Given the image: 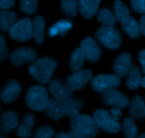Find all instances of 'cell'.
I'll list each match as a JSON object with an SVG mask.
<instances>
[{
	"mask_svg": "<svg viewBox=\"0 0 145 138\" xmlns=\"http://www.w3.org/2000/svg\"><path fill=\"white\" fill-rule=\"evenodd\" d=\"M57 63L54 59L44 57L33 61L28 67L30 76L41 84L50 83Z\"/></svg>",
	"mask_w": 145,
	"mask_h": 138,
	"instance_id": "6da1fadb",
	"label": "cell"
},
{
	"mask_svg": "<svg viewBox=\"0 0 145 138\" xmlns=\"http://www.w3.org/2000/svg\"><path fill=\"white\" fill-rule=\"evenodd\" d=\"M45 116L53 120H59L65 116L62 102L55 99H49L44 110Z\"/></svg>",
	"mask_w": 145,
	"mask_h": 138,
	"instance_id": "e0dca14e",
	"label": "cell"
},
{
	"mask_svg": "<svg viewBox=\"0 0 145 138\" xmlns=\"http://www.w3.org/2000/svg\"><path fill=\"white\" fill-rule=\"evenodd\" d=\"M72 26L73 25H72V23L70 20H59L56 24H53L50 28L48 35L52 38L56 36V35L64 36L72 28Z\"/></svg>",
	"mask_w": 145,
	"mask_h": 138,
	"instance_id": "cb8c5ba5",
	"label": "cell"
},
{
	"mask_svg": "<svg viewBox=\"0 0 145 138\" xmlns=\"http://www.w3.org/2000/svg\"><path fill=\"white\" fill-rule=\"evenodd\" d=\"M113 14L118 22H121L125 18L130 15V9L120 1H115L113 3Z\"/></svg>",
	"mask_w": 145,
	"mask_h": 138,
	"instance_id": "f546056e",
	"label": "cell"
},
{
	"mask_svg": "<svg viewBox=\"0 0 145 138\" xmlns=\"http://www.w3.org/2000/svg\"><path fill=\"white\" fill-rule=\"evenodd\" d=\"M61 10L69 18L75 17L78 11L77 0H61Z\"/></svg>",
	"mask_w": 145,
	"mask_h": 138,
	"instance_id": "f1b7e54d",
	"label": "cell"
},
{
	"mask_svg": "<svg viewBox=\"0 0 145 138\" xmlns=\"http://www.w3.org/2000/svg\"><path fill=\"white\" fill-rule=\"evenodd\" d=\"M99 128L111 134H116L120 130L121 126L118 121L112 117L111 114L104 109H97L93 113Z\"/></svg>",
	"mask_w": 145,
	"mask_h": 138,
	"instance_id": "8992f818",
	"label": "cell"
},
{
	"mask_svg": "<svg viewBox=\"0 0 145 138\" xmlns=\"http://www.w3.org/2000/svg\"><path fill=\"white\" fill-rule=\"evenodd\" d=\"M49 91L54 99L60 101L72 97L73 91L71 90L66 84H63L58 79H54L50 82Z\"/></svg>",
	"mask_w": 145,
	"mask_h": 138,
	"instance_id": "7c38bea8",
	"label": "cell"
},
{
	"mask_svg": "<svg viewBox=\"0 0 145 138\" xmlns=\"http://www.w3.org/2000/svg\"><path fill=\"white\" fill-rule=\"evenodd\" d=\"M120 108L118 107H113V109L110 111V114H111L112 117L115 119L116 120L118 121L120 119V118L122 117V113L121 111H120Z\"/></svg>",
	"mask_w": 145,
	"mask_h": 138,
	"instance_id": "8d00e7d4",
	"label": "cell"
},
{
	"mask_svg": "<svg viewBox=\"0 0 145 138\" xmlns=\"http://www.w3.org/2000/svg\"><path fill=\"white\" fill-rule=\"evenodd\" d=\"M55 135V130L52 127L45 126L38 128L34 133L35 138H50L52 137Z\"/></svg>",
	"mask_w": 145,
	"mask_h": 138,
	"instance_id": "1f68e13d",
	"label": "cell"
},
{
	"mask_svg": "<svg viewBox=\"0 0 145 138\" xmlns=\"http://www.w3.org/2000/svg\"><path fill=\"white\" fill-rule=\"evenodd\" d=\"M131 7L135 12L145 15V0H131Z\"/></svg>",
	"mask_w": 145,
	"mask_h": 138,
	"instance_id": "836d02e7",
	"label": "cell"
},
{
	"mask_svg": "<svg viewBox=\"0 0 145 138\" xmlns=\"http://www.w3.org/2000/svg\"><path fill=\"white\" fill-rule=\"evenodd\" d=\"M138 59L142 65V70L145 75V50H142L138 55Z\"/></svg>",
	"mask_w": 145,
	"mask_h": 138,
	"instance_id": "74e56055",
	"label": "cell"
},
{
	"mask_svg": "<svg viewBox=\"0 0 145 138\" xmlns=\"http://www.w3.org/2000/svg\"><path fill=\"white\" fill-rule=\"evenodd\" d=\"M18 125V117L16 113L11 111L3 113L0 119V135L8 134L15 130Z\"/></svg>",
	"mask_w": 145,
	"mask_h": 138,
	"instance_id": "9a60e30c",
	"label": "cell"
},
{
	"mask_svg": "<svg viewBox=\"0 0 145 138\" xmlns=\"http://www.w3.org/2000/svg\"><path fill=\"white\" fill-rule=\"evenodd\" d=\"M45 26V20L42 16H38L32 21L33 37L35 43L38 45H41L45 40L44 28Z\"/></svg>",
	"mask_w": 145,
	"mask_h": 138,
	"instance_id": "44dd1931",
	"label": "cell"
},
{
	"mask_svg": "<svg viewBox=\"0 0 145 138\" xmlns=\"http://www.w3.org/2000/svg\"><path fill=\"white\" fill-rule=\"evenodd\" d=\"M113 69L116 75L120 77L127 76L129 71L132 68V60L128 52H123L116 57L113 62Z\"/></svg>",
	"mask_w": 145,
	"mask_h": 138,
	"instance_id": "5bb4252c",
	"label": "cell"
},
{
	"mask_svg": "<svg viewBox=\"0 0 145 138\" xmlns=\"http://www.w3.org/2000/svg\"><path fill=\"white\" fill-rule=\"evenodd\" d=\"M15 4V0H0L1 9H9Z\"/></svg>",
	"mask_w": 145,
	"mask_h": 138,
	"instance_id": "e575fe53",
	"label": "cell"
},
{
	"mask_svg": "<svg viewBox=\"0 0 145 138\" xmlns=\"http://www.w3.org/2000/svg\"><path fill=\"white\" fill-rule=\"evenodd\" d=\"M102 101L103 103L109 107H118L125 109L130 103L129 99L121 92L114 89L106 91L103 94Z\"/></svg>",
	"mask_w": 145,
	"mask_h": 138,
	"instance_id": "9c48e42d",
	"label": "cell"
},
{
	"mask_svg": "<svg viewBox=\"0 0 145 138\" xmlns=\"http://www.w3.org/2000/svg\"><path fill=\"white\" fill-rule=\"evenodd\" d=\"M95 35L97 41L107 49L115 50L120 46L121 35L120 31L114 26H103L96 31Z\"/></svg>",
	"mask_w": 145,
	"mask_h": 138,
	"instance_id": "277c9868",
	"label": "cell"
},
{
	"mask_svg": "<svg viewBox=\"0 0 145 138\" xmlns=\"http://www.w3.org/2000/svg\"><path fill=\"white\" fill-rule=\"evenodd\" d=\"M21 91V84L17 81L11 80L3 87L0 94V99L4 103H11L18 98Z\"/></svg>",
	"mask_w": 145,
	"mask_h": 138,
	"instance_id": "4fadbf2b",
	"label": "cell"
},
{
	"mask_svg": "<svg viewBox=\"0 0 145 138\" xmlns=\"http://www.w3.org/2000/svg\"><path fill=\"white\" fill-rule=\"evenodd\" d=\"M36 52L30 48H19L16 49L9 56L10 62L15 67H21L35 60Z\"/></svg>",
	"mask_w": 145,
	"mask_h": 138,
	"instance_id": "30bf717a",
	"label": "cell"
},
{
	"mask_svg": "<svg viewBox=\"0 0 145 138\" xmlns=\"http://www.w3.org/2000/svg\"><path fill=\"white\" fill-rule=\"evenodd\" d=\"M0 109H1V107H0Z\"/></svg>",
	"mask_w": 145,
	"mask_h": 138,
	"instance_id": "7bdbcfd3",
	"label": "cell"
},
{
	"mask_svg": "<svg viewBox=\"0 0 145 138\" xmlns=\"http://www.w3.org/2000/svg\"><path fill=\"white\" fill-rule=\"evenodd\" d=\"M138 137L140 138H145V133H142V134L140 135Z\"/></svg>",
	"mask_w": 145,
	"mask_h": 138,
	"instance_id": "60d3db41",
	"label": "cell"
},
{
	"mask_svg": "<svg viewBox=\"0 0 145 138\" xmlns=\"http://www.w3.org/2000/svg\"><path fill=\"white\" fill-rule=\"evenodd\" d=\"M126 77V85L129 89L132 91L137 90L140 86L141 73L137 66H133Z\"/></svg>",
	"mask_w": 145,
	"mask_h": 138,
	"instance_id": "d4e9b609",
	"label": "cell"
},
{
	"mask_svg": "<svg viewBox=\"0 0 145 138\" xmlns=\"http://www.w3.org/2000/svg\"><path fill=\"white\" fill-rule=\"evenodd\" d=\"M140 86H141L142 87L145 88V76L142 78V79H141V82H140Z\"/></svg>",
	"mask_w": 145,
	"mask_h": 138,
	"instance_id": "ab89813d",
	"label": "cell"
},
{
	"mask_svg": "<svg viewBox=\"0 0 145 138\" xmlns=\"http://www.w3.org/2000/svg\"><path fill=\"white\" fill-rule=\"evenodd\" d=\"M35 123V117L31 113H28L24 118L22 123L17 128L16 133L17 136L19 137L27 138L32 135L33 128Z\"/></svg>",
	"mask_w": 145,
	"mask_h": 138,
	"instance_id": "ffe728a7",
	"label": "cell"
},
{
	"mask_svg": "<svg viewBox=\"0 0 145 138\" xmlns=\"http://www.w3.org/2000/svg\"><path fill=\"white\" fill-rule=\"evenodd\" d=\"M57 138H80L79 135L74 131L68 132V133H59L56 135Z\"/></svg>",
	"mask_w": 145,
	"mask_h": 138,
	"instance_id": "d590c367",
	"label": "cell"
},
{
	"mask_svg": "<svg viewBox=\"0 0 145 138\" xmlns=\"http://www.w3.org/2000/svg\"><path fill=\"white\" fill-rule=\"evenodd\" d=\"M20 9L27 15L34 14L38 10V0H21Z\"/></svg>",
	"mask_w": 145,
	"mask_h": 138,
	"instance_id": "4dcf8cb0",
	"label": "cell"
},
{
	"mask_svg": "<svg viewBox=\"0 0 145 138\" xmlns=\"http://www.w3.org/2000/svg\"><path fill=\"white\" fill-rule=\"evenodd\" d=\"M80 48L86 59L90 62H96L101 57V49L92 37H87L81 42Z\"/></svg>",
	"mask_w": 145,
	"mask_h": 138,
	"instance_id": "8fae6325",
	"label": "cell"
},
{
	"mask_svg": "<svg viewBox=\"0 0 145 138\" xmlns=\"http://www.w3.org/2000/svg\"><path fill=\"white\" fill-rule=\"evenodd\" d=\"M70 127L80 138L96 137L100 129L94 118L87 115H79L72 119Z\"/></svg>",
	"mask_w": 145,
	"mask_h": 138,
	"instance_id": "7a4b0ae2",
	"label": "cell"
},
{
	"mask_svg": "<svg viewBox=\"0 0 145 138\" xmlns=\"http://www.w3.org/2000/svg\"><path fill=\"white\" fill-rule=\"evenodd\" d=\"M93 74L89 69L74 72L66 79V84L72 91H79L84 88L91 79Z\"/></svg>",
	"mask_w": 145,
	"mask_h": 138,
	"instance_id": "ba28073f",
	"label": "cell"
},
{
	"mask_svg": "<svg viewBox=\"0 0 145 138\" xmlns=\"http://www.w3.org/2000/svg\"><path fill=\"white\" fill-rule=\"evenodd\" d=\"M16 20L17 15L14 11L8 9L0 10V29L2 32L9 31Z\"/></svg>",
	"mask_w": 145,
	"mask_h": 138,
	"instance_id": "603a6c76",
	"label": "cell"
},
{
	"mask_svg": "<svg viewBox=\"0 0 145 138\" xmlns=\"http://www.w3.org/2000/svg\"><path fill=\"white\" fill-rule=\"evenodd\" d=\"M10 38L18 42H25L33 38L32 21L30 18H24L16 21L8 31Z\"/></svg>",
	"mask_w": 145,
	"mask_h": 138,
	"instance_id": "5b68a950",
	"label": "cell"
},
{
	"mask_svg": "<svg viewBox=\"0 0 145 138\" xmlns=\"http://www.w3.org/2000/svg\"><path fill=\"white\" fill-rule=\"evenodd\" d=\"M48 92L45 87L35 85L30 88L25 96V103L31 110L42 112L47 106L49 97Z\"/></svg>",
	"mask_w": 145,
	"mask_h": 138,
	"instance_id": "3957f363",
	"label": "cell"
},
{
	"mask_svg": "<svg viewBox=\"0 0 145 138\" xmlns=\"http://www.w3.org/2000/svg\"><path fill=\"white\" fill-rule=\"evenodd\" d=\"M8 53V51L6 45L5 37L2 34H0V63L6 60Z\"/></svg>",
	"mask_w": 145,
	"mask_h": 138,
	"instance_id": "d6a6232c",
	"label": "cell"
},
{
	"mask_svg": "<svg viewBox=\"0 0 145 138\" xmlns=\"http://www.w3.org/2000/svg\"><path fill=\"white\" fill-rule=\"evenodd\" d=\"M120 23L123 31L130 38L137 39L140 37L141 34L140 24L135 19L130 16H127Z\"/></svg>",
	"mask_w": 145,
	"mask_h": 138,
	"instance_id": "7402d4cb",
	"label": "cell"
},
{
	"mask_svg": "<svg viewBox=\"0 0 145 138\" xmlns=\"http://www.w3.org/2000/svg\"><path fill=\"white\" fill-rule=\"evenodd\" d=\"M140 28L142 35L145 36V15L140 17Z\"/></svg>",
	"mask_w": 145,
	"mask_h": 138,
	"instance_id": "f35d334b",
	"label": "cell"
},
{
	"mask_svg": "<svg viewBox=\"0 0 145 138\" xmlns=\"http://www.w3.org/2000/svg\"><path fill=\"white\" fill-rule=\"evenodd\" d=\"M101 0H77L78 10L86 19H91L99 9Z\"/></svg>",
	"mask_w": 145,
	"mask_h": 138,
	"instance_id": "2e32d148",
	"label": "cell"
},
{
	"mask_svg": "<svg viewBox=\"0 0 145 138\" xmlns=\"http://www.w3.org/2000/svg\"><path fill=\"white\" fill-rule=\"evenodd\" d=\"M0 137H5V135H0Z\"/></svg>",
	"mask_w": 145,
	"mask_h": 138,
	"instance_id": "b9f144b4",
	"label": "cell"
},
{
	"mask_svg": "<svg viewBox=\"0 0 145 138\" xmlns=\"http://www.w3.org/2000/svg\"><path fill=\"white\" fill-rule=\"evenodd\" d=\"M128 106L129 113L133 120L145 118V103L141 96L139 95L135 96Z\"/></svg>",
	"mask_w": 145,
	"mask_h": 138,
	"instance_id": "d6986e66",
	"label": "cell"
},
{
	"mask_svg": "<svg viewBox=\"0 0 145 138\" xmlns=\"http://www.w3.org/2000/svg\"><path fill=\"white\" fill-rule=\"evenodd\" d=\"M97 21L104 26H114L118 21L114 14L109 9H103L98 12Z\"/></svg>",
	"mask_w": 145,
	"mask_h": 138,
	"instance_id": "4316f807",
	"label": "cell"
},
{
	"mask_svg": "<svg viewBox=\"0 0 145 138\" xmlns=\"http://www.w3.org/2000/svg\"><path fill=\"white\" fill-rule=\"evenodd\" d=\"M86 56L84 53L82 48H76L72 52L69 60V67L72 72H76L82 69L84 65Z\"/></svg>",
	"mask_w": 145,
	"mask_h": 138,
	"instance_id": "484cf974",
	"label": "cell"
},
{
	"mask_svg": "<svg viewBox=\"0 0 145 138\" xmlns=\"http://www.w3.org/2000/svg\"><path fill=\"white\" fill-rule=\"evenodd\" d=\"M121 84V79L118 75H100L91 81L92 89L97 94H103L106 91L115 89Z\"/></svg>",
	"mask_w": 145,
	"mask_h": 138,
	"instance_id": "52a82bcc",
	"label": "cell"
},
{
	"mask_svg": "<svg viewBox=\"0 0 145 138\" xmlns=\"http://www.w3.org/2000/svg\"><path fill=\"white\" fill-rule=\"evenodd\" d=\"M123 131L124 136L127 138L138 137V130L132 118H126L123 121Z\"/></svg>",
	"mask_w": 145,
	"mask_h": 138,
	"instance_id": "83f0119b",
	"label": "cell"
},
{
	"mask_svg": "<svg viewBox=\"0 0 145 138\" xmlns=\"http://www.w3.org/2000/svg\"><path fill=\"white\" fill-rule=\"evenodd\" d=\"M62 106L65 116L73 119L80 115V110L84 107V103L80 99L70 97L62 101Z\"/></svg>",
	"mask_w": 145,
	"mask_h": 138,
	"instance_id": "ac0fdd59",
	"label": "cell"
}]
</instances>
